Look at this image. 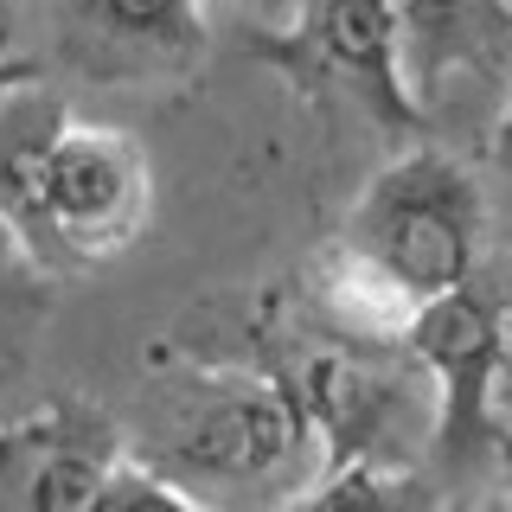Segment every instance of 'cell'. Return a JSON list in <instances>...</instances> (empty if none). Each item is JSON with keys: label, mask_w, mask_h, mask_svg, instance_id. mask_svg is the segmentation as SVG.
I'll return each mask as SVG.
<instances>
[{"label": "cell", "mask_w": 512, "mask_h": 512, "mask_svg": "<svg viewBox=\"0 0 512 512\" xmlns=\"http://www.w3.org/2000/svg\"><path fill=\"white\" fill-rule=\"evenodd\" d=\"M128 468L135 455L116 416L58 397L0 429V512H109Z\"/></svg>", "instance_id": "cell-6"}, {"label": "cell", "mask_w": 512, "mask_h": 512, "mask_svg": "<svg viewBox=\"0 0 512 512\" xmlns=\"http://www.w3.org/2000/svg\"><path fill=\"white\" fill-rule=\"evenodd\" d=\"M397 45H404L410 96H436L448 71H493L512 52V7L506 0H391Z\"/></svg>", "instance_id": "cell-10"}, {"label": "cell", "mask_w": 512, "mask_h": 512, "mask_svg": "<svg viewBox=\"0 0 512 512\" xmlns=\"http://www.w3.org/2000/svg\"><path fill=\"white\" fill-rule=\"evenodd\" d=\"M109 512H205V506H199V500H186V493H180V487H167V480H154V474L135 461Z\"/></svg>", "instance_id": "cell-11"}, {"label": "cell", "mask_w": 512, "mask_h": 512, "mask_svg": "<svg viewBox=\"0 0 512 512\" xmlns=\"http://www.w3.org/2000/svg\"><path fill=\"white\" fill-rule=\"evenodd\" d=\"M346 263H359L391 301L416 314L423 301L474 282L480 256V186L455 154L410 148L372 173L346 231L333 237Z\"/></svg>", "instance_id": "cell-3"}, {"label": "cell", "mask_w": 512, "mask_h": 512, "mask_svg": "<svg viewBox=\"0 0 512 512\" xmlns=\"http://www.w3.org/2000/svg\"><path fill=\"white\" fill-rule=\"evenodd\" d=\"M487 455H493V512H512V423H493L487 436Z\"/></svg>", "instance_id": "cell-13"}, {"label": "cell", "mask_w": 512, "mask_h": 512, "mask_svg": "<svg viewBox=\"0 0 512 512\" xmlns=\"http://www.w3.org/2000/svg\"><path fill=\"white\" fill-rule=\"evenodd\" d=\"M39 77H45V58H26V52L0 58V96H7V90H20V84H39Z\"/></svg>", "instance_id": "cell-14"}, {"label": "cell", "mask_w": 512, "mask_h": 512, "mask_svg": "<svg viewBox=\"0 0 512 512\" xmlns=\"http://www.w3.org/2000/svg\"><path fill=\"white\" fill-rule=\"evenodd\" d=\"M167 372L154 436L141 442V468L205 512H263L276 506L295 474L314 455V429L301 416L295 391L256 365H218V359H173L154 352Z\"/></svg>", "instance_id": "cell-1"}, {"label": "cell", "mask_w": 512, "mask_h": 512, "mask_svg": "<svg viewBox=\"0 0 512 512\" xmlns=\"http://www.w3.org/2000/svg\"><path fill=\"white\" fill-rule=\"evenodd\" d=\"M263 365L295 391L327 474L365 468L397 480L423 448H436V404H423L391 346L346 340L333 327H282L263 340Z\"/></svg>", "instance_id": "cell-2"}, {"label": "cell", "mask_w": 512, "mask_h": 512, "mask_svg": "<svg viewBox=\"0 0 512 512\" xmlns=\"http://www.w3.org/2000/svg\"><path fill=\"white\" fill-rule=\"evenodd\" d=\"M205 7H212V0H205ZM218 7L244 13L250 32H282L288 20H295V7H301V0H218Z\"/></svg>", "instance_id": "cell-12"}, {"label": "cell", "mask_w": 512, "mask_h": 512, "mask_svg": "<svg viewBox=\"0 0 512 512\" xmlns=\"http://www.w3.org/2000/svg\"><path fill=\"white\" fill-rule=\"evenodd\" d=\"M71 109L52 96V84H20L0 96V231L32 269L52 276V244H45V160H52L58 128Z\"/></svg>", "instance_id": "cell-9"}, {"label": "cell", "mask_w": 512, "mask_h": 512, "mask_svg": "<svg viewBox=\"0 0 512 512\" xmlns=\"http://www.w3.org/2000/svg\"><path fill=\"white\" fill-rule=\"evenodd\" d=\"M58 58L90 84H186L212 52L205 0H45Z\"/></svg>", "instance_id": "cell-8"}, {"label": "cell", "mask_w": 512, "mask_h": 512, "mask_svg": "<svg viewBox=\"0 0 512 512\" xmlns=\"http://www.w3.org/2000/svg\"><path fill=\"white\" fill-rule=\"evenodd\" d=\"M256 58L314 103H352L384 135H423V103L404 84L391 0H301L282 32H250Z\"/></svg>", "instance_id": "cell-4"}, {"label": "cell", "mask_w": 512, "mask_h": 512, "mask_svg": "<svg viewBox=\"0 0 512 512\" xmlns=\"http://www.w3.org/2000/svg\"><path fill=\"white\" fill-rule=\"evenodd\" d=\"M493 167L512 180V96H506V109H500V128H493Z\"/></svg>", "instance_id": "cell-15"}, {"label": "cell", "mask_w": 512, "mask_h": 512, "mask_svg": "<svg viewBox=\"0 0 512 512\" xmlns=\"http://www.w3.org/2000/svg\"><path fill=\"white\" fill-rule=\"evenodd\" d=\"M404 352L436 378V455H487V436L500 423L493 391L506 372V308L480 282H461L416 308V320L404 327Z\"/></svg>", "instance_id": "cell-7"}, {"label": "cell", "mask_w": 512, "mask_h": 512, "mask_svg": "<svg viewBox=\"0 0 512 512\" xmlns=\"http://www.w3.org/2000/svg\"><path fill=\"white\" fill-rule=\"evenodd\" d=\"M154 173L148 148L116 122H64L45 160V244L52 276L109 263L148 231Z\"/></svg>", "instance_id": "cell-5"}]
</instances>
